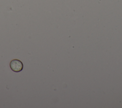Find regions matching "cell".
I'll use <instances>...</instances> for the list:
<instances>
[{
    "label": "cell",
    "mask_w": 122,
    "mask_h": 108,
    "mask_svg": "<svg viewBox=\"0 0 122 108\" xmlns=\"http://www.w3.org/2000/svg\"><path fill=\"white\" fill-rule=\"evenodd\" d=\"M10 66L11 69L15 72H19L23 69V64L22 62L18 59H14L10 61Z\"/></svg>",
    "instance_id": "1"
}]
</instances>
